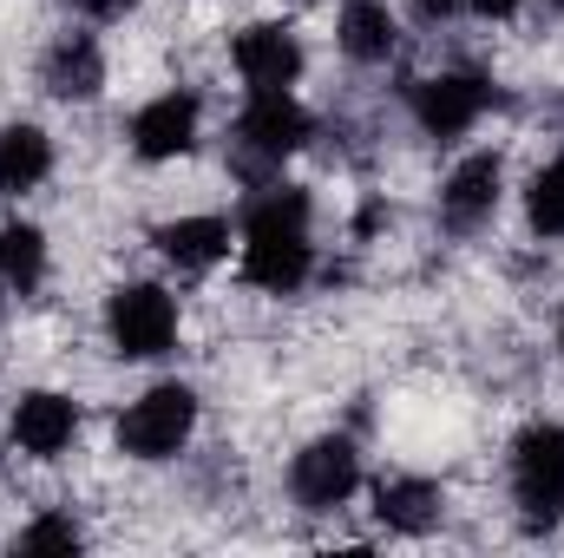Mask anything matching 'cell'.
I'll list each match as a JSON object with an SVG mask.
<instances>
[{
    "label": "cell",
    "instance_id": "obj_5",
    "mask_svg": "<svg viewBox=\"0 0 564 558\" xmlns=\"http://www.w3.org/2000/svg\"><path fill=\"white\" fill-rule=\"evenodd\" d=\"M506 486L512 513L539 533L564 526V420H532L506 447Z\"/></svg>",
    "mask_w": 564,
    "mask_h": 558
},
{
    "label": "cell",
    "instance_id": "obj_11",
    "mask_svg": "<svg viewBox=\"0 0 564 558\" xmlns=\"http://www.w3.org/2000/svg\"><path fill=\"white\" fill-rule=\"evenodd\" d=\"M79 427H86V408H79V395H66V388H26V395L7 408V440H13V453L33 460V466L66 460L73 440H79Z\"/></svg>",
    "mask_w": 564,
    "mask_h": 558
},
{
    "label": "cell",
    "instance_id": "obj_17",
    "mask_svg": "<svg viewBox=\"0 0 564 558\" xmlns=\"http://www.w3.org/2000/svg\"><path fill=\"white\" fill-rule=\"evenodd\" d=\"M53 277V244L33 217H7L0 224V296H40Z\"/></svg>",
    "mask_w": 564,
    "mask_h": 558
},
{
    "label": "cell",
    "instance_id": "obj_24",
    "mask_svg": "<svg viewBox=\"0 0 564 558\" xmlns=\"http://www.w3.org/2000/svg\"><path fill=\"white\" fill-rule=\"evenodd\" d=\"M552 7H558V13H564V0H552Z\"/></svg>",
    "mask_w": 564,
    "mask_h": 558
},
{
    "label": "cell",
    "instance_id": "obj_9",
    "mask_svg": "<svg viewBox=\"0 0 564 558\" xmlns=\"http://www.w3.org/2000/svg\"><path fill=\"white\" fill-rule=\"evenodd\" d=\"M204 144V93L197 86H164L132 106L126 119V151L139 164H177Z\"/></svg>",
    "mask_w": 564,
    "mask_h": 558
},
{
    "label": "cell",
    "instance_id": "obj_20",
    "mask_svg": "<svg viewBox=\"0 0 564 558\" xmlns=\"http://www.w3.org/2000/svg\"><path fill=\"white\" fill-rule=\"evenodd\" d=\"M73 7H79V20H86V26H119V20H132V13H139L144 0H73Z\"/></svg>",
    "mask_w": 564,
    "mask_h": 558
},
{
    "label": "cell",
    "instance_id": "obj_10",
    "mask_svg": "<svg viewBox=\"0 0 564 558\" xmlns=\"http://www.w3.org/2000/svg\"><path fill=\"white\" fill-rule=\"evenodd\" d=\"M230 73L243 93H295L308 73V46L289 20H250L230 33Z\"/></svg>",
    "mask_w": 564,
    "mask_h": 558
},
{
    "label": "cell",
    "instance_id": "obj_16",
    "mask_svg": "<svg viewBox=\"0 0 564 558\" xmlns=\"http://www.w3.org/2000/svg\"><path fill=\"white\" fill-rule=\"evenodd\" d=\"M59 171V151H53V132L33 126V119H13L0 126V197H33L46 178Z\"/></svg>",
    "mask_w": 564,
    "mask_h": 558
},
{
    "label": "cell",
    "instance_id": "obj_15",
    "mask_svg": "<svg viewBox=\"0 0 564 558\" xmlns=\"http://www.w3.org/2000/svg\"><path fill=\"white\" fill-rule=\"evenodd\" d=\"M335 53L348 66H361V73L388 66L401 53V13L388 0H341V13H335Z\"/></svg>",
    "mask_w": 564,
    "mask_h": 558
},
{
    "label": "cell",
    "instance_id": "obj_23",
    "mask_svg": "<svg viewBox=\"0 0 564 558\" xmlns=\"http://www.w3.org/2000/svg\"><path fill=\"white\" fill-rule=\"evenodd\" d=\"M552 342H558V362H564V302H558V322H552Z\"/></svg>",
    "mask_w": 564,
    "mask_h": 558
},
{
    "label": "cell",
    "instance_id": "obj_22",
    "mask_svg": "<svg viewBox=\"0 0 564 558\" xmlns=\"http://www.w3.org/2000/svg\"><path fill=\"white\" fill-rule=\"evenodd\" d=\"M414 13L440 26V20H453V13H466V0H414Z\"/></svg>",
    "mask_w": 564,
    "mask_h": 558
},
{
    "label": "cell",
    "instance_id": "obj_6",
    "mask_svg": "<svg viewBox=\"0 0 564 558\" xmlns=\"http://www.w3.org/2000/svg\"><path fill=\"white\" fill-rule=\"evenodd\" d=\"M106 348L119 355V362H164L171 348H177V335H184V309H177V296L164 289V282H119L112 296H106Z\"/></svg>",
    "mask_w": 564,
    "mask_h": 558
},
{
    "label": "cell",
    "instance_id": "obj_7",
    "mask_svg": "<svg viewBox=\"0 0 564 558\" xmlns=\"http://www.w3.org/2000/svg\"><path fill=\"white\" fill-rule=\"evenodd\" d=\"M361 486H368V466H361V447L348 433H315V440H302L289 453V500H295V513H315V519L348 513L361 500Z\"/></svg>",
    "mask_w": 564,
    "mask_h": 558
},
{
    "label": "cell",
    "instance_id": "obj_19",
    "mask_svg": "<svg viewBox=\"0 0 564 558\" xmlns=\"http://www.w3.org/2000/svg\"><path fill=\"white\" fill-rule=\"evenodd\" d=\"M13 546H20V552H79L86 533H79L73 513H40V519H26V526L13 533Z\"/></svg>",
    "mask_w": 564,
    "mask_h": 558
},
{
    "label": "cell",
    "instance_id": "obj_21",
    "mask_svg": "<svg viewBox=\"0 0 564 558\" xmlns=\"http://www.w3.org/2000/svg\"><path fill=\"white\" fill-rule=\"evenodd\" d=\"M466 13H473V20H486V26H506V20H519V13H525V0H466Z\"/></svg>",
    "mask_w": 564,
    "mask_h": 558
},
{
    "label": "cell",
    "instance_id": "obj_12",
    "mask_svg": "<svg viewBox=\"0 0 564 558\" xmlns=\"http://www.w3.org/2000/svg\"><path fill=\"white\" fill-rule=\"evenodd\" d=\"M106 79H112V60H106V40H99L93 26H66V33L40 53V86H46V99H59V106L99 99Z\"/></svg>",
    "mask_w": 564,
    "mask_h": 558
},
{
    "label": "cell",
    "instance_id": "obj_13",
    "mask_svg": "<svg viewBox=\"0 0 564 558\" xmlns=\"http://www.w3.org/2000/svg\"><path fill=\"white\" fill-rule=\"evenodd\" d=\"M151 250H158L177 277H204V270L230 264L237 224H230L224 211H177V217H164V224L151 230Z\"/></svg>",
    "mask_w": 564,
    "mask_h": 558
},
{
    "label": "cell",
    "instance_id": "obj_18",
    "mask_svg": "<svg viewBox=\"0 0 564 558\" xmlns=\"http://www.w3.org/2000/svg\"><path fill=\"white\" fill-rule=\"evenodd\" d=\"M519 204H525V230H532L539 244H564V151L545 158V164L525 178Z\"/></svg>",
    "mask_w": 564,
    "mask_h": 558
},
{
    "label": "cell",
    "instance_id": "obj_4",
    "mask_svg": "<svg viewBox=\"0 0 564 558\" xmlns=\"http://www.w3.org/2000/svg\"><path fill=\"white\" fill-rule=\"evenodd\" d=\"M492 106H499V86L486 73H473V66H440V73H421L408 86V119L433 144L473 139L492 119Z\"/></svg>",
    "mask_w": 564,
    "mask_h": 558
},
{
    "label": "cell",
    "instance_id": "obj_3",
    "mask_svg": "<svg viewBox=\"0 0 564 558\" xmlns=\"http://www.w3.org/2000/svg\"><path fill=\"white\" fill-rule=\"evenodd\" d=\"M197 420H204V401L191 382H151L144 395H132L119 420H112V440L132 466H171L191 440H197Z\"/></svg>",
    "mask_w": 564,
    "mask_h": 558
},
{
    "label": "cell",
    "instance_id": "obj_8",
    "mask_svg": "<svg viewBox=\"0 0 564 558\" xmlns=\"http://www.w3.org/2000/svg\"><path fill=\"white\" fill-rule=\"evenodd\" d=\"M506 191H512V178H506V151L473 144V151H459V158L446 164L433 211H440V224H446L453 237H479V230L499 217Z\"/></svg>",
    "mask_w": 564,
    "mask_h": 558
},
{
    "label": "cell",
    "instance_id": "obj_2",
    "mask_svg": "<svg viewBox=\"0 0 564 558\" xmlns=\"http://www.w3.org/2000/svg\"><path fill=\"white\" fill-rule=\"evenodd\" d=\"M315 144V112L295 93H243L237 119H230V158L250 184L282 178L289 158H302Z\"/></svg>",
    "mask_w": 564,
    "mask_h": 558
},
{
    "label": "cell",
    "instance_id": "obj_14",
    "mask_svg": "<svg viewBox=\"0 0 564 558\" xmlns=\"http://www.w3.org/2000/svg\"><path fill=\"white\" fill-rule=\"evenodd\" d=\"M446 519V486L433 473H388L375 486V526L394 539H426Z\"/></svg>",
    "mask_w": 564,
    "mask_h": 558
},
{
    "label": "cell",
    "instance_id": "obj_1",
    "mask_svg": "<svg viewBox=\"0 0 564 558\" xmlns=\"http://www.w3.org/2000/svg\"><path fill=\"white\" fill-rule=\"evenodd\" d=\"M237 277L257 296H302L315 277V197L289 178L257 184L237 217Z\"/></svg>",
    "mask_w": 564,
    "mask_h": 558
}]
</instances>
